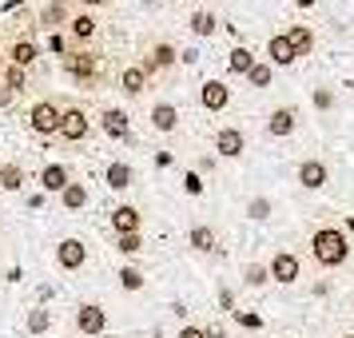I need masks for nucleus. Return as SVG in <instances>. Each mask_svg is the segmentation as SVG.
Returning a JSON list of instances; mask_svg holds the SVG:
<instances>
[{"mask_svg":"<svg viewBox=\"0 0 354 338\" xmlns=\"http://www.w3.org/2000/svg\"><path fill=\"white\" fill-rule=\"evenodd\" d=\"M306 255L315 259L319 271H342L351 263V235H346V227L326 223V219L315 223L310 235H306Z\"/></svg>","mask_w":354,"mask_h":338,"instance_id":"obj_1","label":"nucleus"},{"mask_svg":"<svg viewBox=\"0 0 354 338\" xmlns=\"http://www.w3.org/2000/svg\"><path fill=\"white\" fill-rule=\"evenodd\" d=\"M60 72H64L76 88H84V92H96V88H104V80H108L104 52H96V48H68L64 56H60Z\"/></svg>","mask_w":354,"mask_h":338,"instance_id":"obj_2","label":"nucleus"},{"mask_svg":"<svg viewBox=\"0 0 354 338\" xmlns=\"http://www.w3.org/2000/svg\"><path fill=\"white\" fill-rule=\"evenodd\" d=\"M136 64L151 76V84L156 80H171V76L179 72V44L176 40H167V36H151V40H144V48H140V60H136Z\"/></svg>","mask_w":354,"mask_h":338,"instance_id":"obj_3","label":"nucleus"},{"mask_svg":"<svg viewBox=\"0 0 354 338\" xmlns=\"http://www.w3.org/2000/svg\"><path fill=\"white\" fill-rule=\"evenodd\" d=\"M60 112H64V104L56 96H40L28 104V112H24V124L32 131L36 140H56V131H60Z\"/></svg>","mask_w":354,"mask_h":338,"instance_id":"obj_4","label":"nucleus"},{"mask_svg":"<svg viewBox=\"0 0 354 338\" xmlns=\"http://www.w3.org/2000/svg\"><path fill=\"white\" fill-rule=\"evenodd\" d=\"M52 263H56V271L76 274V271H84V267L92 263V247H88L80 235H64V239L52 247Z\"/></svg>","mask_w":354,"mask_h":338,"instance_id":"obj_5","label":"nucleus"},{"mask_svg":"<svg viewBox=\"0 0 354 338\" xmlns=\"http://www.w3.org/2000/svg\"><path fill=\"white\" fill-rule=\"evenodd\" d=\"M267 271H271L274 287H299L303 283V255L295 247H279L271 259H267Z\"/></svg>","mask_w":354,"mask_h":338,"instance_id":"obj_6","label":"nucleus"},{"mask_svg":"<svg viewBox=\"0 0 354 338\" xmlns=\"http://www.w3.org/2000/svg\"><path fill=\"white\" fill-rule=\"evenodd\" d=\"M72 326H76V335H80V338L108 335V306H104V303H92V299L76 303V306H72Z\"/></svg>","mask_w":354,"mask_h":338,"instance_id":"obj_7","label":"nucleus"},{"mask_svg":"<svg viewBox=\"0 0 354 338\" xmlns=\"http://www.w3.org/2000/svg\"><path fill=\"white\" fill-rule=\"evenodd\" d=\"M88 135H92V112H88L84 104H64L56 140H60V144H84Z\"/></svg>","mask_w":354,"mask_h":338,"instance_id":"obj_8","label":"nucleus"},{"mask_svg":"<svg viewBox=\"0 0 354 338\" xmlns=\"http://www.w3.org/2000/svg\"><path fill=\"white\" fill-rule=\"evenodd\" d=\"M295 183L303 191H326L330 187V163L322 160V156H303V160L295 163Z\"/></svg>","mask_w":354,"mask_h":338,"instance_id":"obj_9","label":"nucleus"},{"mask_svg":"<svg viewBox=\"0 0 354 338\" xmlns=\"http://www.w3.org/2000/svg\"><path fill=\"white\" fill-rule=\"evenodd\" d=\"M40 40L28 32H17V36H8V44H4V64H12V68H24V72H32L36 60H40Z\"/></svg>","mask_w":354,"mask_h":338,"instance_id":"obj_10","label":"nucleus"},{"mask_svg":"<svg viewBox=\"0 0 354 338\" xmlns=\"http://www.w3.org/2000/svg\"><path fill=\"white\" fill-rule=\"evenodd\" d=\"M231 100H235V88L223 76H207V80L199 84V108L207 115H223L231 108Z\"/></svg>","mask_w":354,"mask_h":338,"instance_id":"obj_11","label":"nucleus"},{"mask_svg":"<svg viewBox=\"0 0 354 338\" xmlns=\"http://www.w3.org/2000/svg\"><path fill=\"white\" fill-rule=\"evenodd\" d=\"M100 131L115 140V144H128L131 140V112L128 108H120V104H100Z\"/></svg>","mask_w":354,"mask_h":338,"instance_id":"obj_12","label":"nucleus"},{"mask_svg":"<svg viewBox=\"0 0 354 338\" xmlns=\"http://www.w3.org/2000/svg\"><path fill=\"white\" fill-rule=\"evenodd\" d=\"M211 147H215L219 160H243L247 156V131L239 124H223V128H215V135H211Z\"/></svg>","mask_w":354,"mask_h":338,"instance_id":"obj_13","label":"nucleus"},{"mask_svg":"<svg viewBox=\"0 0 354 338\" xmlns=\"http://www.w3.org/2000/svg\"><path fill=\"white\" fill-rule=\"evenodd\" d=\"M263 131L271 135V140H290L295 131H299V108L295 104H274L271 112H267V120H263Z\"/></svg>","mask_w":354,"mask_h":338,"instance_id":"obj_14","label":"nucleus"},{"mask_svg":"<svg viewBox=\"0 0 354 338\" xmlns=\"http://www.w3.org/2000/svg\"><path fill=\"white\" fill-rule=\"evenodd\" d=\"M68 40H72V48H92V40L100 36V17L96 12H72V20L64 24Z\"/></svg>","mask_w":354,"mask_h":338,"instance_id":"obj_15","label":"nucleus"},{"mask_svg":"<svg viewBox=\"0 0 354 338\" xmlns=\"http://www.w3.org/2000/svg\"><path fill=\"white\" fill-rule=\"evenodd\" d=\"M147 124H151V131H160V135H176L179 131V104L176 100H151L147 104Z\"/></svg>","mask_w":354,"mask_h":338,"instance_id":"obj_16","label":"nucleus"},{"mask_svg":"<svg viewBox=\"0 0 354 338\" xmlns=\"http://www.w3.org/2000/svg\"><path fill=\"white\" fill-rule=\"evenodd\" d=\"M76 179V167L64 160H48L40 171H36V183H40V191H48V195H60Z\"/></svg>","mask_w":354,"mask_h":338,"instance_id":"obj_17","label":"nucleus"},{"mask_svg":"<svg viewBox=\"0 0 354 338\" xmlns=\"http://www.w3.org/2000/svg\"><path fill=\"white\" fill-rule=\"evenodd\" d=\"M115 88H120V96H128V100H144L147 88H151V76L140 64H124L115 72Z\"/></svg>","mask_w":354,"mask_h":338,"instance_id":"obj_18","label":"nucleus"},{"mask_svg":"<svg viewBox=\"0 0 354 338\" xmlns=\"http://www.w3.org/2000/svg\"><path fill=\"white\" fill-rule=\"evenodd\" d=\"M187 247H192L195 255H219V251H223L219 227L215 223H192L187 227Z\"/></svg>","mask_w":354,"mask_h":338,"instance_id":"obj_19","label":"nucleus"},{"mask_svg":"<svg viewBox=\"0 0 354 338\" xmlns=\"http://www.w3.org/2000/svg\"><path fill=\"white\" fill-rule=\"evenodd\" d=\"M108 227H112V235H136V231H144V211L136 203H115L108 211Z\"/></svg>","mask_w":354,"mask_h":338,"instance_id":"obj_20","label":"nucleus"},{"mask_svg":"<svg viewBox=\"0 0 354 338\" xmlns=\"http://www.w3.org/2000/svg\"><path fill=\"white\" fill-rule=\"evenodd\" d=\"M263 60L271 68H295L299 64V56H295V48H290L287 32H271L267 36V44H263Z\"/></svg>","mask_w":354,"mask_h":338,"instance_id":"obj_21","label":"nucleus"},{"mask_svg":"<svg viewBox=\"0 0 354 338\" xmlns=\"http://www.w3.org/2000/svg\"><path fill=\"white\" fill-rule=\"evenodd\" d=\"M72 12H76V0H48V4L36 12V20H40L48 32H64V24L72 20Z\"/></svg>","mask_w":354,"mask_h":338,"instance_id":"obj_22","label":"nucleus"},{"mask_svg":"<svg viewBox=\"0 0 354 338\" xmlns=\"http://www.w3.org/2000/svg\"><path fill=\"white\" fill-rule=\"evenodd\" d=\"M131 183H136L131 160H108V167H104V187L115 195H124V191H131Z\"/></svg>","mask_w":354,"mask_h":338,"instance_id":"obj_23","label":"nucleus"},{"mask_svg":"<svg viewBox=\"0 0 354 338\" xmlns=\"http://www.w3.org/2000/svg\"><path fill=\"white\" fill-rule=\"evenodd\" d=\"M56 203H60L68 215H72V211H88V207H92V187H88L80 176H76V179L64 187V191L56 195Z\"/></svg>","mask_w":354,"mask_h":338,"instance_id":"obj_24","label":"nucleus"},{"mask_svg":"<svg viewBox=\"0 0 354 338\" xmlns=\"http://www.w3.org/2000/svg\"><path fill=\"white\" fill-rule=\"evenodd\" d=\"M24 187H28V167L20 160H0V191L20 195Z\"/></svg>","mask_w":354,"mask_h":338,"instance_id":"obj_25","label":"nucleus"},{"mask_svg":"<svg viewBox=\"0 0 354 338\" xmlns=\"http://www.w3.org/2000/svg\"><path fill=\"white\" fill-rule=\"evenodd\" d=\"M255 64H259V52L251 48V44H235V48H227V80H231V76H247Z\"/></svg>","mask_w":354,"mask_h":338,"instance_id":"obj_26","label":"nucleus"},{"mask_svg":"<svg viewBox=\"0 0 354 338\" xmlns=\"http://www.w3.org/2000/svg\"><path fill=\"white\" fill-rule=\"evenodd\" d=\"M287 40H290V48H295L299 60H303V56H315V48H319V32H315L310 24H290Z\"/></svg>","mask_w":354,"mask_h":338,"instance_id":"obj_27","label":"nucleus"},{"mask_svg":"<svg viewBox=\"0 0 354 338\" xmlns=\"http://www.w3.org/2000/svg\"><path fill=\"white\" fill-rule=\"evenodd\" d=\"M239 283H243L247 290H263L267 283H271V271H267V263H263V259H247V263L239 267Z\"/></svg>","mask_w":354,"mask_h":338,"instance_id":"obj_28","label":"nucleus"},{"mask_svg":"<svg viewBox=\"0 0 354 338\" xmlns=\"http://www.w3.org/2000/svg\"><path fill=\"white\" fill-rule=\"evenodd\" d=\"M187 32H192L195 40H211V36L219 32V17H215L211 8H199V12L187 17Z\"/></svg>","mask_w":354,"mask_h":338,"instance_id":"obj_29","label":"nucleus"},{"mask_svg":"<svg viewBox=\"0 0 354 338\" xmlns=\"http://www.w3.org/2000/svg\"><path fill=\"white\" fill-rule=\"evenodd\" d=\"M310 108L319 115H335L338 112V88L335 84H315V88H310Z\"/></svg>","mask_w":354,"mask_h":338,"instance_id":"obj_30","label":"nucleus"},{"mask_svg":"<svg viewBox=\"0 0 354 338\" xmlns=\"http://www.w3.org/2000/svg\"><path fill=\"white\" fill-rule=\"evenodd\" d=\"M115 283H120V290H128V294H144L147 290V274L136 267V263H124L120 271H115Z\"/></svg>","mask_w":354,"mask_h":338,"instance_id":"obj_31","label":"nucleus"},{"mask_svg":"<svg viewBox=\"0 0 354 338\" xmlns=\"http://www.w3.org/2000/svg\"><path fill=\"white\" fill-rule=\"evenodd\" d=\"M0 80H4V100L24 96V92H28V72H24V68L4 64V68H0Z\"/></svg>","mask_w":354,"mask_h":338,"instance_id":"obj_32","label":"nucleus"},{"mask_svg":"<svg viewBox=\"0 0 354 338\" xmlns=\"http://www.w3.org/2000/svg\"><path fill=\"white\" fill-rule=\"evenodd\" d=\"M243 215H247L251 223H267V219L274 215V199H271V195H247Z\"/></svg>","mask_w":354,"mask_h":338,"instance_id":"obj_33","label":"nucleus"},{"mask_svg":"<svg viewBox=\"0 0 354 338\" xmlns=\"http://www.w3.org/2000/svg\"><path fill=\"white\" fill-rule=\"evenodd\" d=\"M52 326H56V310H48V306H32L24 314V330L28 335H48Z\"/></svg>","mask_w":354,"mask_h":338,"instance_id":"obj_34","label":"nucleus"},{"mask_svg":"<svg viewBox=\"0 0 354 338\" xmlns=\"http://www.w3.org/2000/svg\"><path fill=\"white\" fill-rule=\"evenodd\" d=\"M112 247H115V255L120 259H128L131 263L136 255H144V231H136V235H115Z\"/></svg>","mask_w":354,"mask_h":338,"instance_id":"obj_35","label":"nucleus"},{"mask_svg":"<svg viewBox=\"0 0 354 338\" xmlns=\"http://www.w3.org/2000/svg\"><path fill=\"white\" fill-rule=\"evenodd\" d=\"M243 80L251 84V88H271V80H274V68L267 64V60H263V56H259V64L251 68V72H247V76H243Z\"/></svg>","mask_w":354,"mask_h":338,"instance_id":"obj_36","label":"nucleus"},{"mask_svg":"<svg viewBox=\"0 0 354 338\" xmlns=\"http://www.w3.org/2000/svg\"><path fill=\"white\" fill-rule=\"evenodd\" d=\"M176 338H207V326H199V322H183L176 330Z\"/></svg>","mask_w":354,"mask_h":338,"instance_id":"obj_37","label":"nucleus"},{"mask_svg":"<svg viewBox=\"0 0 354 338\" xmlns=\"http://www.w3.org/2000/svg\"><path fill=\"white\" fill-rule=\"evenodd\" d=\"M231 314H235V322H239V326H247V330H259V326H263V319H259V314H251V310H231Z\"/></svg>","mask_w":354,"mask_h":338,"instance_id":"obj_38","label":"nucleus"},{"mask_svg":"<svg viewBox=\"0 0 354 338\" xmlns=\"http://www.w3.org/2000/svg\"><path fill=\"white\" fill-rule=\"evenodd\" d=\"M183 191L187 195H203V179L195 176V171H183Z\"/></svg>","mask_w":354,"mask_h":338,"instance_id":"obj_39","label":"nucleus"},{"mask_svg":"<svg viewBox=\"0 0 354 338\" xmlns=\"http://www.w3.org/2000/svg\"><path fill=\"white\" fill-rule=\"evenodd\" d=\"M48 48L56 52V56H64V52L72 48V44H68V36H64V32H52V36H48Z\"/></svg>","mask_w":354,"mask_h":338,"instance_id":"obj_40","label":"nucleus"},{"mask_svg":"<svg viewBox=\"0 0 354 338\" xmlns=\"http://www.w3.org/2000/svg\"><path fill=\"white\" fill-rule=\"evenodd\" d=\"M108 4H112V0H76L80 12H96V17H100V8H108Z\"/></svg>","mask_w":354,"mask_h":338,"instance_id":"obj_41","label":"nucleus"},{"mask_svg":"<svg viewBox=\"0 0 354 338\" xmlns=\"http://www.w3.org/2000/svg\"><path fill=\"white\" fill-rule=\"evenodd\" d=\"M207 338H223V326H207Z\"/></svg>","mask_w":354,"mask_h":338,"instance_id":"obj_42","label":"nucleus"},{"mask_svg":"<svg viewBox=\"0 0 354 338\" xmlns=\"http://www.w3.org/2000/svg\"><path fill=\"white\" fill-rule=\"evenodd\" d=\"M335 338H354V330H342V335H335Z\"/></svg>","mask_w":354,"mask_h":338,"instance_id":"obj_43","label":"nucleus"},{"mask_svg":"<svg viewBox=\"0 0 354 338\" xmlns=\"http://www.w3.org/2000/svg\"><path fill=\"white\" fill-rule=\"evenodd\" d=\"M346 88H351V92H354V72H351V80H346Z\"/></svg>","mask_w":354,"mask_h":338,"instance_id":"obj_44","label":"nucleus"},{"mask_svg":"<svg viewBox=\"0 0 354 338\" xmlns=\"http://www.w3.org/2000/svg\"><path fill=\"white\" fill-rule=\"evenodd\" d=\"M0 68H4V44H0Z\"/></svg>","mask_w":354,"mask_h":338,"instance_id":"obj_45","label":"nucleus"},{"mask_svg":"<svg viewBox=\"0 0 354 338\" xmlns=\"http://www.w3.org/2000/svg\"><path fill=\"white\" fill-rule=\"evenodd\" d=\"M163 4H179V0H163Z\"/></svg>","mask_w":354,"mask_h":338,"instance_id":"obj_46","label":"nucleus"},{"mask_svg":"<svg viewBox=\"0 0 354 338\" xmlns=\"http://www.w3.org/2000/svg\"><path fill=\"white\" fill-rule=\"evenodd\" d=\"M60 338H72V335H60Z\"/></svg>","mask_w":354,"mask_h":338,"instance_id":"obj_47","label":"nucleus"}]
</instances>
